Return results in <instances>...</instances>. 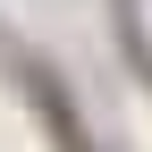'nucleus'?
I'll return each instance as SVG.
<instances>
[]
</instances>
